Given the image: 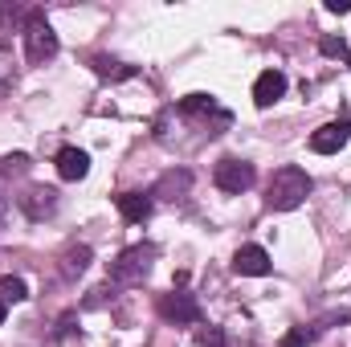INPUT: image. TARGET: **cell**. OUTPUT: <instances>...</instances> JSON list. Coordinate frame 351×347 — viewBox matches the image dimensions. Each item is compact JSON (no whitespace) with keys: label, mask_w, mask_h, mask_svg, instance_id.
<instances>
[{"label":"cell","mask_w":351,"mask_h":347,"mask_svg":"<svg viewBox=\"0 0 351 347\" xmlns=\"http://www.w3.org/2000/svg\"><path fill=\"white\" fill-rule=\"evenodd\" d=\"M233 270L245 274V278H265V274L274 270V261H269V254H265L262 246H241V250L233 254Z\"/></svg>","instance_id":"ba28073f"},{"label":"cell","mask_w":351,"mask_h":347,"mask_svg":"<svg viewBox=\"0 0 351 347\" xmlns=\"http://www.w3.org/2000/svg\"><path fill=\"white\" fill-rule=\"evenodd\" d=\"M311 188H315V180L306 176V168L286 164V168H278V172L269 176V184H265V204L278 208V213H290V208H298V204L311 196Z\"/></svg>","instance_id":"6da1fadb"},{"label":"cell","mask_w":351,"mask_h":347,"mask_svg":"<svg viewBox=\"0 0 351 347\" xmlns=\"http://www.w3.org/2000/svg\"><path fill=\"white\" fill-rule=\"evenodd\" d=\"M0 294L12 298V302H21V298H29V286H25V278H12V274H8V278L0 282Z\"/></svg>","instance_id":"ac0fdd59"},{"label":"cell","mask_w":351,"mask_h":347,"mask_svg":"<svg viewBox=\"0 0 351 347\" xmlns=\"http://www.w3.org/2000/svg\"><path fill=\"white\" fill-rule=\"evenodd\" d=\"M348 135H351L348 119L327 123V127H319V131L311 135V152H319V156H335V152H343V147H348Z\"/></svg>","instance_id":"52a82bcc"},{"label":"cell","mask_w":351,"mask_h":347,"mask_svg":"<svg viewBox=\"0 0 351 347\" xmlns=\"http://www.w3.org/2000/svg\"><path fill=\"white\" fill-rule=\"evenodd\" d=\"M188 188H192V172H184V168H180V172H164V176H160V184H156V192H152V196L180 200Z\"/></svg>","instance_id":"5bb4252c"},{"label":"cell","mask_w":351,"mask_h":347,"mask_svg":"<svg viewBox=\"0 0 351 347\" xmlns=\"http://www.w3.org/2000/svg\"><path fill=\"white\" fill-rule=\"evenodd\" d=\"M213 180H217V188H221V192L241 196V192H250V188H254L258 172H254V164H245V160H237V156H225V160L217 164Z\"/></svg>","instance_id":"277c9868"},{"label":"cell","mask_w":351,"mask_h":347,"mask_svg":"<svg viewBox=\"0 0 351 347\" xmlns=\"http://www.w3.org/2000/svg\"><path fill=\"white\" fill-rule=\"evenodd\" d=\"M70 331H74V315H66V319L58 323V335H70Z\"/></svg>","instance_id":"603a6c76"},{"label":"cell","mask_w":351,"mask_h":347,"mask_svg":"<svg viewBox=\"0 0 351 347\" xmlns=\"http://www.w3.org/2000/svg\"><path fill=\"white\" fill-rule=\"evenodd\" d=\"M0 172H4V176H25V172H29V156H25V152L4 156V160H0Z\"/></svg>","instance_id":"e0dca14e"},{"label":"cell","mask_w":351,"mask_h":347,"mask_svg":"<svg viewBox=\"0 0 351 347\" xmlns=\"http://www.w3.org/2000/svg\"><path fill=\"white\" fill-rule=\"evenodd\" d=\"M53 164H58V176L62 180H86V172H90V156L82 147H62Z\"/></svg>","instance_id":"8fae6325"},{"label":"cell","mask_w":351,"mask_h":347,"mask_svg":"<svg viewBox=\"0 0 351 347\" xmlns=\"http://www.w3.org/2000/svg\"><path fill=\"white\" fill-rule=\"evenodd\" d=\"M282 94H286V74H282V70L258 74V82H254V102H258V106H274Z\"/></svg>","instance_id":"30bf717a"},{"label":"cell","mask_w":351,"mask_h":347,"mask_svg":"<svg viewBox=\"0 0 351 347\" xmlns=\"http://www.w3.org/2000/svg\"><path fill=\"white\" fill-rule=\"evenodd\" d=\"M156 265V246H131L110 261V282L114 286H139Z\"/></svg>","instance_id":"7a4b0ae2"},{"label":"cell","mask_w":351,"mask_h":347,"mask_svg":"<svg viewBox=\"0 0 351 347\" xmlns=\"http://www.w3.org/2000/svg\"><path fill=\"white\" fill-rule=\"evenodd\" d=\"M25 58L33 66H45L49 58H58V33H53V25L41 12H33L25 21Z\"/></svg>","instance_id":"3957f363"},{"label":"cell","mask_w":351,"mask_h":347,"mask_svg":"<svg viewBox=\"0 0 351 347\" xmlns=\"http://www.w3.org/2000/svg\"><path fill=\"white\" fill-rule=\"evenodd\" d=\"M114 204H119V213H123L127 225H143V221L152 217V208H156L152 196H143V192H119Z\"/></svg>","instance_id":"9c48e42d"},{"label":"cell","mask_w":351,"mask_h":347,"mask_svg":"<svg viewBox=\"0 0 351 347\" xmlns=\"http://www.w3.org/2000/svg\"><path fill=\"white\" fill-rule=\"evenodd\" d=\"M90 261H94V254H90V246H70L66 254H62V278H82L90 270Z\"/></svg>","instance_id":"9a60e30c"},{"label":"cell","mask_w":351,"mask_h":347,"mask_svg":"<svg viewBox=\"0 0 351 347\" xmlns=\"http://www.w3.org/2000/svg\"><path fill=\"white\" fill-rule=\"evenodd\" d=\"M327 12H335V16H343V12H351L348 0H327Z\"/></svg>","instance_id":"7402d4cb"},{"label":"cell","mask_w":351,"mask_h":347,"mask_svg":"<svg viewBox=\"0 0 351 347\" xmlns=\"http://www.w3.org/2000/svg\"><path fill=\"white\" fill-rule=\"evenodd\" d=\"M200 347H229V339H225L221 327H204L200 331Z\"/></svg>","instance_id":"44dd1931"},{"label":"cell","mask_w":351,"mask_h":347,"mask_svg":"<svg viewBox=\"0 0 351 347\" xmlns=\"http://www.w3.org/2000/svg\"><path fill=\"white\" fill-rule=\"evenodd\" d=\"M16 204H21V213H25L29 221H45V217L58 213V192H53L49 184H33V188H25V192L16 196Z\"/></svg>","instance_id":"5b68a950"},{"label":"cell","mask_w":351,"mask_h":347,"mask_svg":"<svg viewBox=\"0 0 351 347\" xmlns=\"http://www.w3.org/2000/svg\"><path fill=\"white\" fill-rule=\"evenodd\" d=\"M319 49H323L327 58H348V62H351V49H348V41H343V37H323V41H319Z\"/></svg>","instance_id":"d6986e66"},{"label":"cell","mask_w":351,"mask_h":347,"mask_svg":"<svg viewBox=\"0 0 351 347\" xmlns=\"http://www.w3.org/2000/svg\"><path fill=\"white\" fill-rule=\"evenodd\" d=\"M12 74H16V58H12V49H8V45H0V86H8V82H12Z\"/></svg>","instance_id":"ffe728a7"},{"label":"cell","mask_w":351,"mask_h":347,"mask_svg":"<svg viewBox=\"0 0 351 347\" xmlns=\"http://www.w3.org/2000/svg\"><path fill=\"white\" fill-rule=\"evenodd\" d=\"M90 70H94L98 78H106V82H127V78H135V66H123V62H114V58H106V53H94V58H90Z\"/></svg>","instance_id":"4fadbf2b"},{"label":"cell","mask_w":351,"mask_h":347,"mask_svg":"<svg viewBox=\"0 0 351 347\" xmlns=\"http://www.w3.org/2000/svg\"><path fill=\"white\" fill-rule=\"evenodd\" d=\"M0 323H4V298H0Z\"/></svg>","instance_id":"cb8c5ba5"},{"label":"cell","mask_w":351,"mask_h":347,"mask_svg":"<svg viewBox=\"0 0 351 347\" xmlns=\"http://www.w3.org/2000/svg\"><path fill=\"white\" fill-rule=\"evenodd\" d=\"M315 344V327H290L282 335V347H311Z\"/></svg>","instance_id":"2e32d148"},{"label":"cell","mask_w":351,"mask_h":347,"mask_svg":"<svg viewBox=\"0 0 351 347\" xmlns=\"http://www.w3.org/2000/svg\"><path fill=\"white\" fill-rule=\"evenodd\" d=\"M160 315L176 327H192V323H200V302L184 290H172V294L160 298Z\"/></svg>","instance_id":"8992f818"},{"label":"cell","mask_w":351,"mask_h":347,"mask_svg":"<svg viewBox=\"0 0 351 347\" xmlns=\"http://www.w3.org/2000/svg\"><path fill=\"white\" fill-rule=\"evenodd\" d=\"M180 115H188V119H208V115L229 119V115L217 106V98H213V94H188V98H180Z\"/></svg>","instance_id":"7c38bea8"}]
</instances>
